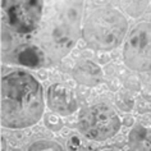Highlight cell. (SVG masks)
<instances>
[{
    "label": "cell",
    "mask_w": 151,
    "mask_h": 151,
    "mask_svg": "<svg viewBox=\"0 0 151 151\" xmlns=\"http://www.w3.org/2000/svg\"><path fill=\"white\" fill-rule=\"evenodd\" d=\"M127 29V19L118 9L103 6L88 16L82 35L86 44L93 50L109 51L119 46Z\"/></svg>",
    "instance_id": "obj_3"
},
{
    "label": "cell",
    "mask_w": 151,
    "mask_h": 151,
    "mask_svg": "<svg viewBox=\"0 0 151 151\" xmlns=\"http://www.w3.org/2000/svg\"><path fill=\"white\" fill-rule=\"evenodd\" d=\"M46 126L50 128L51 131H60L63 128V122L58 115L50 114V115H47V118H46Z\"/></svg>",
    "instance_id": "obj_15"
},
{
    "label": "cell",
    "mask_w": 151,
    "mask_h": 151,
    "mask_svg": "<svg viewBox=\"0 0 151 151\" xmlns=\"http://www.w3.org/2000/svg\"><path fill=\"white\" fill-rule=\"evenodd\" d=\"M120 5L128 16L137 18L146 10L149 0H120Z\"/></svg>",
    "instance_id": "obj_11"
},
{
    "label": "cell",
    "mask_w": 151,
    "mask_h": 151,
    "mask_svg": "<svg viewBox=\"0 0 151 151\" xmlns=\"http://www.w3.org/2000/svg\"><path fill=\"white\" fill-rule=\"evenodd\" d=\"M14 59L16 63L28 68H40L44 65L45 52L36 45H21L14 51Z\"/></svg>",
    "instance_id": "obj_9"
},
{
    "label": "cell",
    "mask_w": 151,
    "mask_h": 151,
    "mask_svg": "<svg viewBox=\"0 0 151 151\" xmlns=\"http://www.w3.org/2000/svg\"><path fill=\"white\" fill-rule=\"evenodd\" d=\"M81 147V139L78 136H72L68 139V149L69 150H78Z\"/></svg>",
    "instance_id": "obj_16"
},
{
    "label": "cell",
    "mask_w": 151,
    "mask_h": 151,
    "mask_svg": "<svg viewBox=\"0 0 151 151\" xmlns=\"http://www.w3.org/2000/svg\"><path fill=\"white\" fill-rule=\"evenodd\" d=\"M115 104L122 111L128 113V111L132 110V108H133V105H134V101L129 95H128V93L119 92L118 95H116V97H115Z\"/></svg>",
    "instance_id": "obj_12"
},
{
    "label": "cell",
    "mask_w": 151,
    "mask_h": 151,
    "mask_svg": "<svg viewBox=\"0 0 151 151\" xmlns=\"http://www.w3.org/2000/svg\"><path fill=\"white\" fill-rule=\"evenodd\" d=\"M85 0H44L36 40L54 62L63 59L80 39Z\"/></svg>",
    "instance_id": "obj_1"
},
{
    "label": "cell",
    "mask_w": 151,
    "mask_h": 151,
    "mask_svg": "<svg viewBox=\"0 0 151 151\" xmlns=\"http://www.w3.org/2000/svg\"><path fill=\"white\" fill-rule=\"evenodd\" d=\"M129 145L133 149H151V129L145 126H136L129 133Z\"/></svg>",
    "instance_id": "obj_10"
},
{
    "label": "cell",
    "mask_w": 151,
    "mask_h": 151,
    "mask_svg": "<svg viewBox=\"0 0 151 151\" xmlns=\"http://www.w3.org/2000/svg\"><path fill=\"white\" fill-rule=\"evenodd\" d=\"M123 123L126 124V126H133V123H134V119L132 118V116H126V118L123 119Z\"/></svg>",
    "instance_id": "obj_17"
},
{
    "label": "cell",
    "mask_w": 151,
    "mask_h": 151,
    "mask_svg": "<svg viewBox=\"0 0 151 151\" xmlns=\"http://www.w3.org/2000/svg\"><path fill=\"white\" fill-rule=\"evenodd\" d=\"M124 86L131 91H139L141 90V80L137 74H129L124 81Z\"/></svg>",
    "instance_id": "obj_14"
},
{
    "label": "cell",
    "mask_w": 151,
    "mask_h": 151,
    "mask_svg": "<svg viewBox=\"0 0 151 151\" xmlns=\"http://www.w3.org/2000/svg\"><path fill=\"white\" fill-rule=\"evenodd\" d=\"M44 0H1V10L8 26L21 35L32 33L42 18Z\"/></svg>",
    "instance_id": "obj_5"
},
{
    "label": "cell",
    "mask_w": 151,
    "mask_h": 151,
    "mask_svg": "<svg viewBox=\"0 0 151 151\" xmlns=\"http://www.w3.org/2000/svg\"><path fill=\"white\" fill-rule=\"evenodd\" d=\"M95 1H100V3H104V1H108V0H95Z\"/></svg>",
    "instance_id": "obj_19"
},
{
    "label": "cell",
    "mask_w": 151,
    "mask_h": 151,
    "mask_svg": "<svg viewBox=\"0 0 151 151\" xmlns=\"http://www.w3.org/2000/svg\"><path fill=\"white\" fill-rule=\"evenodd\" d=\"M126 65L136 72H151V22L136 24L123 46Z\"/></svg>",
    "instance_id": "obj_6"
},
{
    "label": "cell",
    "mask_w": 151,
    "mask_h": 151,
    "mask_svg": "<svg viewBox=\"0 0 151 151\" xmlns=\"http://www.w3.org/2000/svg\"><path fill=\"white\" fill-rule=\"evenodd\" d=\"M120 119L110 105L96 104L85 108L78 116L82 134L93 141H105L120 129Z\"/></svg>",
    "instance_id": "obj_4"
},
{
    "label": "cell",
    "mask_w": 151,
    "mask_h": 151,
    "mask_svg": "<svg viewBox=\"0 0 151 151\" xmlns=\"http://www.w3.org/2000/svg\"><path fill=\"white\" fill-rule=\"evenodd\" d=\"M47 105L59 115H70L78 109V100L74 92L63 83H54L47 88Z\"/></svg>",
    "instance_id": "obj_7"
},
{
    "label": "cell",
    "mask_w": 151,
    "mask_h": 151,
    "mask_svg": "<svg viewBox=\"0 0 151 151\" xmlns=\"http://www.w3.org/2000/svg\"><path fill=\"white\" fill-rule=\"evenodd\" d=\"M42 86L26 70H14L1 80V124L21 129L35 124L44 114Z\"/></svg>",
    "instance_id": "obj_2"
},
{
    "label": "cell",
    "mask_w": 151,
    "mask_h": 151,
    "mask_svg": "<svg viewBox=\"0 0 151 151\" xmlns=\"http://www.w3.org/2000/svg\"><path fill=\"white\" fill-rule=\"evenodd\" d=\"M73 78L85 86H96L103 80V69L91 60H82L73 68Z\"/></svg>",
    "instance_id": "obj_8"
},
{
    "label": "cell",
    "mask_w": 151,
    "mask_h": 151,
    "mask_svg": "<svg viewBox=\"0 0 151 151\" xmlns=\"http://www.w3.org/2000/svg\"><path fill=\"white\" fill-rule=\"evenodd\" d=\"M114 69H115V67H114V65H108L105 70H106V73H108V74H113V73H114Z\"/></svg>",
    "instance_id": "obj_18"
},
{
    "label": "cell",
    "mask_w": 151,
    "mask_h": 151,
    "mask_svg": "<svg viewBox=\"0 0 151 151\" xmlns=\"http://www.w3.org/2000/svg\"><path fill=\"white\" fill-rule=\"evenodd\" d=\"M28 150H63V147L55 141H49V139H40V141L33 142Z\"/></svg>",
    "instance_id": "obj_13"
}]
</instances>
